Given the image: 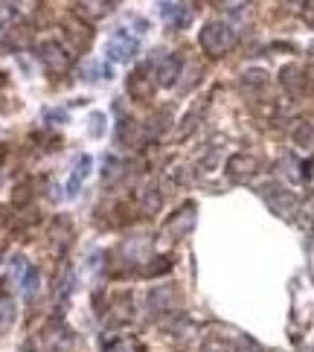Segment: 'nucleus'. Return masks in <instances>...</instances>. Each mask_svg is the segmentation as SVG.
Returning a JSON list of instances; mask_svg holds the SVG:
<instances>
[{"label": "nucleus", "mask_w": 314, "mask_h": 352, "mask_svg": "<svg viewBox=\"0 0 314 352\" xmlns=\"http://www.w3.org/2000/svg\"><path fill=\"white\" fill-rule=\"evenodd\" d=\"M91 172V157L82 155L76 160V166H73V175H70V181H67V195H76L79 192V186H82V178Z\"/></svg>", "instance_id": "obj_1"}]
</instances>
